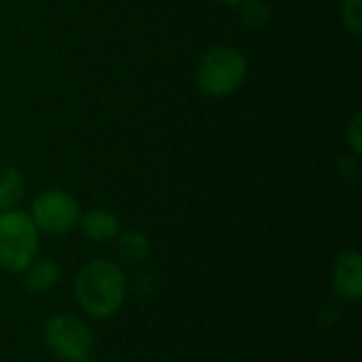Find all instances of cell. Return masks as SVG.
I'll list each match as a JSON object with an SVG mask.
<instances>
[{
  "mask_svg": "<svg viewBox=\"0 0 362 362\" xmlns=\"http://www.w3.org/2000/svg\"><path fill=\"white\" fill-rule=\"evenodd\" d=\"M127 288L129 278L125 267L104 257L85 263L72 284L81 312L93 320H108L117 316L125 305Z\"/></svg>",
  "mask_w": 362,
  "mask_h": 362,
  "instance_id": "1",
  "label": "cell"
},
{
  "mask_svg": "<svg viewBox=\"0 0 362 362\" xmlns=\"http://www.w3.org/2000/svg\"><path fill=\"white\" fill-rule=\"evenodd\" d=\"M248 76V62L244 53L231 45H216L208 49L195 70L197 89L212 100L233 95Z\"/></svg>",
  "mask_w": 362,
  "mask_h": 362,
  "instance_id": "2",
  "label": "cell"
},
{
  "mask_svg": "<svg viewBox=\"0 0 362 362\" xmlns=\"http://www.w3.org/2000/svg\"><path fill=\"white\" fill-rule=\"evenodd\" d=\"M40 246V231L30 214L21 208L0 212V269L6 274H21L36 257Z\"/></svg>",
  "mask_w": 362,
  "mask_h": 362,
  "instance_id": "3",
  "label": "cell"
},
{
  "mask_svg": "<svg viewBox=\"0 0 362 362\" xmlns=\"http://www.w3.org/2000/svg\"><path fill=\"white\" fill-rule=\"evenodd\" d=\"M42 341L47 350L62 362H78L89 358L95 337L85 320L74 314H55L45 322Z\"/></svg>",
  "mask_w": 362,
  "mask_h": 362,
  "instance_id": "4",
  "label": "cell"
},
{
  "mask_svg": "<svg viewBox=\"0 0 362 362\" xmlns=\"http://www.w3.org/2000/svg\"><path fill=\"white\" fill-rule=\"evenodd\" d=\"M81 212V204L72 193L64 189H45L32 199L28 214L40 233L64 238L78 227Z\"/></svg>",
  "mask_w": 362,
  "mask_h": 362,
  "instance_id": "5",
  "label": "cell"
},
{
  "mask_svg": "<svg viewBox=\"0 0 362 362\" xmlns=\"http://www.w3.org/2000/svg\"><path fill=\"white\" fill-rule=\"evenodd\" d=\"M331 284L341 303L356 305L362 299V255L358 250H344L337 255L331 269Z\"/></svg>",
  "mask_w": 362,
  "mask_h": 362,
  "instance_id": "6",
  "label": "cell"
},
{
  "mask_svg": "<svg viewBox=\"0 0 362 362\" xmlns=\"http://www.w3.org/2000/svg\"><path fill=\"white\" fill-rule=\"evenodd\" d=\"M76 229H81L89 242L108 244L115 242V238L121 233V218L108 208H91L81 212Z\"/></svg>",
  "mask_w": 362,
  "mask_h": 362,
  "instance_id": "7",
  "label": "cell"
},
{
  "mask_svg": "<svg viewBox=\"0 0 362 362\" xmlns=\"http://www.w3.org/2000/svg\"><path fill=\"white\" fill-rule=\"evenodd\" d=\"M59 282H62V265L51 257H36L21 272V284L30 295H47Z\"/></svg>",
  "mask_w": 362,
  "mask_h": 362,
  "instance_id": "8",
  "label": "cell"
},
{
  "mask_svg": "<svg viewBox=\"0 0 362 362\" xmlns=\"http://www.w3.org/2000/svg\"><path fill=\"white\" fill-rule=\"evenodd\" d=\"M117 242V257H119V265L123 267H138L142 263H146L148 255H151V240L146 233H142L140 229H121V233L115 238Z\"/></svg>",
  "mask_w": 362,
  "mask_h": 362,
  "instance_id": "9",
  "label": "cell"
},
{
  "mask_svg": "<svg viewBox=\"0 0 362 362\" xmlns=\"http://www.w3.org/2000/svg\"><path fill=\"white\" fill-rule=\"evenodd\" d=\"M25 197V178L15 165H0V212L17 210Z\"/></svg>",
  "mask_w": 362,
  "mask_h": 362,
  "instance_id": "10",
  "label": "cell"
},
{
  "mask_svg": "<svg viewBox=\"0 0 362 362\" xmlns=\"http://www.w3.org/2000/svg\"><path fill=\"white\" fill-rule=\"evenodd\" d=\"M240 8V17L246 25L250 28H263L267 25L269 17H272V8L265 0H242L238 4Z\"/></svg>",
  "mask_w": 362,
  "mask_h": 362,
  "instance_id": "11",
  "label": "cell"
},
{
  "mask_svg": "<svg viewBox=\"0 0 362 362\" xmlns=\"http://www.w3.org/2000/svg\"><path fill=\"white\" fill-rule=\"evenodd\" d=\"M341 23L352 36L362 34V0H341Z\"/></svg>",
  "mask_w": 362,
  "mask_h": 362,
  "instance_id": "12",
  "label": "cell"
},
{
  "mask_svg": "<svg viewBox=\"0 0 362 362\" xmlns=\"http://www.w3.org/2000/svg\"><path fill=\"white\" fill-rule=\"evenodd\" d=\"M346 144L352 155H362V112H356L346 125Z\"/></svg>",
  "mask_w": 362,
  "mask_h": 362,
  "instance_id": "13",
  "label": "cell"
},
{
  "mask_svg": "<svg viewBox=\"0 0 362 362\" xmlns=\"http://www.w3.org/2000/svg\"><path fill=\"white\" fill-rule=\"evenodd\" d=\"M337 172L344 180L348 182H356L361 178V157L356 155H341L337 159Z\"/></svg>",
  "mask_w": 362,
  "mask_h": 362,
  "instance_id": "14",
  "label": "cell"
},
{
  "mask_svg": "<svg viewBox=\"0 0 362 362\" xmlns=\"http://www.w3.org/2000/svg\"><path fill=\"white\" fill-rule=\"evenodd\" d=\"M341 320H344V310H341V305L335 303V301L325 303V305L320 308V312H318V322H320L325 329H333V327H337Z\"/></svg>",
  "mask_w": 362,
  "mask_h": 362,
  "instance_id": "15",
  "label": "cell"
},
{
  "mask_svg": "<svg viewBox=\"0 0 362 362\" xmlns=\"http://www.w3.org/2000/svg\"><path fill=\"white\" fill-rule=\"evenodd\" d=\"M134 282H136V291L142 293V295H148L155 288V280H153V276L148 272H138Z\"/></svg>",
  "mask_w": 362,
  "mask_h": 362,
  "instance_id": "16",
  "label": "cell"
},
{
  "mask_svg": "<svg viewBox=\"0 0 362 362\" xmlns=\"http://www.w3.org/2000/svg\"><path fill=\"white\" fill-rule=\"evenodd\" d=\"M218 4H223V6H238L242 0H216Z\"/></svg>",
  "mask_w": 362,
  "mask_h": 362,
  "instance_id": "17",
  "label": "cell"
},
{
  "mask_svg": "<svg viewBox=\"0 0 362 362\" xmlns=\"http://www.w3.org/2000/svg\"><path fill=\"white\" fill-rule=\"evenodd\" d=\"M78 362H95V361H91V358H83V361H78Z\"/></svg>",
  "mask_w": 362,
  "mask_h": 362,
  "instance_id": "18",
  "label": "cell"
}]
</instances>
